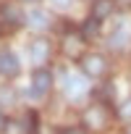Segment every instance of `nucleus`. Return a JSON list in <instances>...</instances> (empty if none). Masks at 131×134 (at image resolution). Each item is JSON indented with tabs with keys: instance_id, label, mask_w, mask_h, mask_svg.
<instances>
[{
	"instance_id": "7ed1b4c3",
	"label": "nucleus",
	"mask_w": 131,
	"mask_h": 134,
	"mask_svg": "<svg viewBox=\"0 0 131 134\" xmlns=\"http://www.w3.org/2000/svg\"><path fill=\"white\" fill-rule=\"evenodd\" d=\"M50 84H52V74H50L47 69H37V71H32V87H34L37 95L50 92Z\"/></svg>"
},
{
	"instance_id": "423d86ee",
	"label": "nucleus",
	"mask_w": 131,
	"mask_h": 134,
	"mask_svg": "<svg viewBox=\"0 0 131 134\" xmlns=\"http://www.w3.org/2000/svg\"><path fill=\"white\" fill-rule=\"evenodd\" d=\"M121 118H131V97L121 105Z\"/></svg>"
},
{
	"instance_id": "6e6552de",
	"label": "nucleus",
	"mask_w": 131,
	"mask_h": 134,
	"mask_svg": "<svg viewBox=\"0 0 131 134\" xmlns=\"http://www.w3.org/2000/svg\"><path fill=\"white\" fill-rule=\"evenodd\" d=\"M3 129H5V116L0 113V131H3Z\"/></svg>"
},
{
	"instance_id": "0eeeda50",
	"label": "nucleus",
	"mask_w": 131,
	"mask_h": 134,
	"mask_svg": "<svg viewBox=\"0 0 131 134\" xmlns=\"http://www.w3.org/2000/svg\"><path fill=\"white\" fill-rule=\"evenodd\" d=\"M60 134H84V131H81V129H74V126H71V129H63Z\"/></svg>"
},
{
	"instance_id": "f03ea898",
	"label": "nucleus",
	"mask_w": 131,
	"mask_h": 134,
	"mask_svg": "<svg viewBox=\"0 0 131 134\" xmlns=\"http://www.w3.org/2000/svg\"><path fill=\"white\" fill-rule=\"evenodd\" d=\"M81 71H84V74H89V76H100V74L105 71V58H102V55H97V53L84 55V58H81Z\"/></svg>"
},
{
	"instance_id": "f257e3e1",
	"label": "nucleus",
	"mask_w": 131,
	"mask_h": 134,
	"mask_svg": "<svg viewBox=\"0 0 131 134\" xmlns=\"http://www.w3.org/2000/svg\"><path fill=\"white\" fill-rule=\"evenodd\" d=\"M21 24H24V16H21L13 5H0V34L16 32Z\"/></svg>"
},
{
	"instance_id": "20e7f679",
	"label": "nucleus",
	"mask_w": 131,
	"mask_h": 134,
	"mask_svg": "<svg viewBox=\"0 0 131 134\" xmlns=\"http://www.w3.org/2000/svg\"><path fill=\"white\" fill-rule=\"evenodd\" d=\"M0 74L3 76H16L19 74V58L11 50H0Z\"/></svg>"
},
{
	"instance_id": "9d476101",
	"label": "nucleus",
	"mask_w": 131,
	"mask_h": 134,
	"mask_svg": "<svg viewBox=\"0 0 131 134\" xmlns=\"http://www.w3.org/2000/svg\"><path fill=\"white\" fill-rule=\"evenodd\" d=\"M24 3H34V0H24Z\"/></svg>"
},
{
	"instance_id": "9b49d317",
	"label": "nucleus",
	"mask_w": 131,
	"mask_h": 134,
	"mask_svg": "<svg viewBox=\"0 0 131 134\" xmlns=\"http://www.w3.org/2000/svg\"><path fill=\"white\" fill-rule=\"evenodd\" d=\"M123 3H131V0H123Z\"/></svg>"
},
{
	"instance_id": "f8f14e48",
	"label": "nucleus",
	"mask_w": 131,
	"mask_h": 134,
	"mask_svg": "<svg viewBox=\"0 0 131 134\" xmlns=\"http://www.w3.org/2000/svg\"><path fill=\"white\" fill-rule=\"evenodd\" d=\"M128 134H131V131H128Z\"/></svg>"
},
{
	"instance_id": "39448f33",
	"label": "nucleus",
	"mask_w": 131,
	"mask_h": 134,
	"mask_svg": "<svg viewBox=\"0 0 131 134\" xmlns=\"http://www.w3.org/2000/svg\"><path fill=\"white\" fill-rule=\"evenodd\" d=\"M113 5H115L113 0H94V11H92V16L102 21V19H108V16L113 13Z\"/></svg>"
},
{
	"instance_id": "1a4fd4ad",
	"label": "nucleus",
	"mask_w": 131,
	"mask_h": 134,
	"mask_svg": "<svg viewBox=\"0 0 131 134\" xmlns=\"http://www.w3.org/2000/svg\"><path fill=\"white\" fill-rule=\"evenodd\" d=\"M52 3H58V5H66V3H68V0H52Z\"/></svg>"
}]
</instances>
